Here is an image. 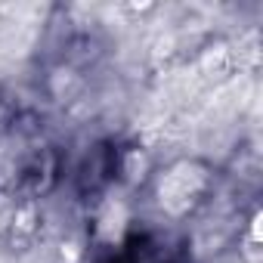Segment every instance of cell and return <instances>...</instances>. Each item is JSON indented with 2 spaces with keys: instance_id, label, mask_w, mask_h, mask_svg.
<instances>
[{
  "instance_id": "cell-1",
  "label": "cell",
  "mask_w": 263,
  "mask_h": 263,
  "mask_svg": "<svg viewBox=\"0 0 263 263\" xmlns=\"http://www.w3.org/2000/svg\"><path fill=\"white\" fill-rule=\"evenodd\" d=\"M201 183L198 174H192L189 164L183 167H174L164 180H161V201L171 208V211H183V204L189 201V195L195 192V186Z\"/></svg>"
},
{
  "instance_id": "cell-2",
  "label": "cell",
  "mask_w": 263,
  "mask_h": 263,
  "mask_svg": "<svg viewBox=\"0 0 263 263\" xmlns=\"http://www.w3.org/2000/svg\"><path fill=\"white\" fill-rule=\"evenodd\" d=\"M124 226H127V211H124V204H121V201H108L105 211H102V217H99V235H102L105 241H118L121 232H124Z\"/></svg>"
},
{
  "instance_id": "cell-3",
  "label": "cell",
  "mask_w": 263,
  "mask_h": 263,
  "mask_svg": "<svg viewBox=\"0 0 263 263\" xmlns=\"http://www.w3.org/2000/svg\"><path fill=\"white\" fill-rule=\"evenodd\" d=\"M143 171H146V158H143L140 152H130V155L124 158V174H127L130 180L143 177Z\"/></svg>"
}]
</instances>
